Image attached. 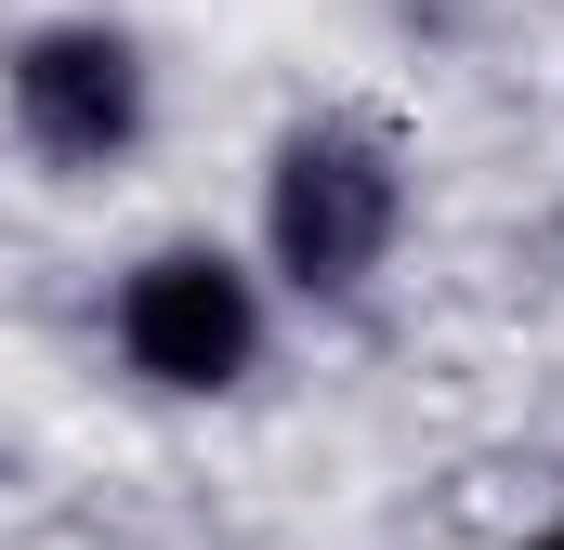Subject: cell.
<instances>
[{"instance_id": "277c9868", "label": "cell", "mask_w": 564, "mask_h": 550, "mask_svg": "<svg viewBox=\"0 0 564 550\" xmlns=\"http://www.w3.org/2000/svg\"><path fill=\"white\" fill-rule=\"evenodd\" d=\"M539 550H564V525H552V538H539Z\"/></svg>"}, {"instance_id": "6da1fadb", "label": "cell", "mask_w": 564, "mask_h": 550, "mask_svg": "<svg viewBox=\"0 0 564 550\" xmlns=\"http://www.w3.org/2000/svg\"><path fill=\"white\" fill-rule=\"evenodd\" d=\"M408 223V170L394 144L355 132V119H315V132L276 144V184H263V237H276L289 288H368L381 250Z\"/></svg>"}, {"instance_id": "3957f363", "label": "cell", "mask_w": 564, "mask_h": 550, "mask_svg": "<svg viewBox=\"0 0 564 550\" xmlns=\"http://www.w3.org/2000/svg\"><path fill=\"white\" fill-rule=\"evenodd\" d=\"M13 119H26L40 157L106 170V157L144 132V53L119 26H40V40L13 53Z\"/></svg>"}, {"instance_id": "7a4b0ae2", "label": "cell", "mask_w": 564, "mask_h": 550, "mask_svg": "<svg viewBox=\"0 0 564 550\" xmlns=\"http://www.w3.org/2000/svg\"><path fill=\"white\" fill-rule=\"evenodd\" d=\"M119 354L144 381H171V394H224L263 354V301H250V275L224 250H158L119 288Z\"/></svg>"}]
</instances>
